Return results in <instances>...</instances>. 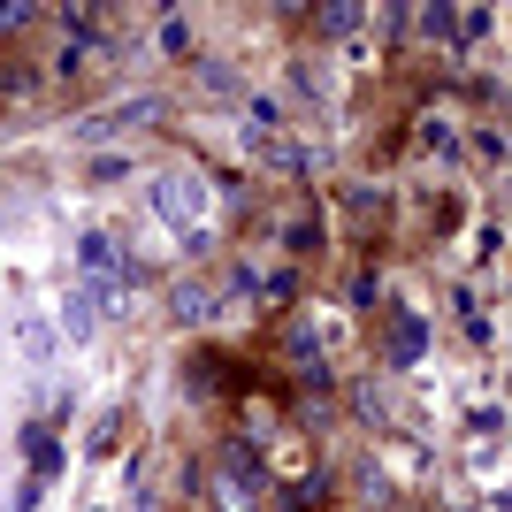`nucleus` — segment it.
Listing matches in <instances>:
<instances>
[{
  "mask_svg": "<svg viewBox=\"0 0 512 512\" xmlns=\"http://www.w3.org/2000/svg\"><path fill=\"white\" fill-rule=\"evenodd\" d=\"M23 23H39V8L31 0H0V31H23Z\"/></svg>",
  "mask_w": 512,
  "mask_h": 512,
  "instance_id": "obj_1",
  "label": "nucleus"
},
{
  "mask_svg": "<svg viewBox=\"0 0 512 512\" xmlns=\"http://www.w3.org/2000/svg\"><path fill=\"white\" fill-rule=\"evenodd\" d=\"M23 444H31V459H39V474H54V467H62V451L46 444V428H31V436H23Z\"/></svg>",
  "mask_w": 512,
  "mask_h": 512,
  "instance_id": "obj_2",
  "label": "nucleus"
},
{
  "mask_svg": "<svg viewBox=\"0 0 512 512\" xmlns=\"http://www.w3.org/2000/svg\"><path fill=\"white\" fill-rule=\"evenodd\" d=\"M23 352H31V360H46V352H54V329H46V321H31V329H23Z\"/></svg>",
  "mask_w": 512,
  "mask_h": 512,
  "instance_id": "obj_3",
  "label": "nucleus"
},
{
  "mask_svg": "<svg viewBox=\"0 0 512 512\" xmlns=\"http://www.w3.org/2000/svg\"><path fill=\"white\" fill-rule=\"evenodd\" d=\"M161 46H169V54H192V23L176 16V23H169V31H161Z\"/></svg>",
  "mask_w": 512,
  "mask_h": 512,
  "instance_id": "obj_4",
  "label": "nucleus"
},
{
  "mask_svg": "<svg viewBox=\"0 0 512 512\" xmlns=\"http://www.w3.org/2000/svg\"><path fill=\"white\" fill-rule=\"evenodd\" d=\"M314 23H321V31H352V23H360V8H321Z\"/></svg>",
  "mask_w": 512,
  "mask_h": 512,
  "instance_id": "obj_5",
  "label": "nucleus"
},
{
  "mask_svg": "<svg viewBox=\"0 0 512 512\" xmlns=\"http://www.w3.org/2000/svg\"><path fill=\"white\" fill-rule=\"evenodd\" d=\"M413 23H428V39H451V8H421Z\"/></svg>",
  "mask_w": 512,
  "mask_h": 512,
  "instance_id": "obj_6",
  "label": "nucleus"
}]
</instances>
